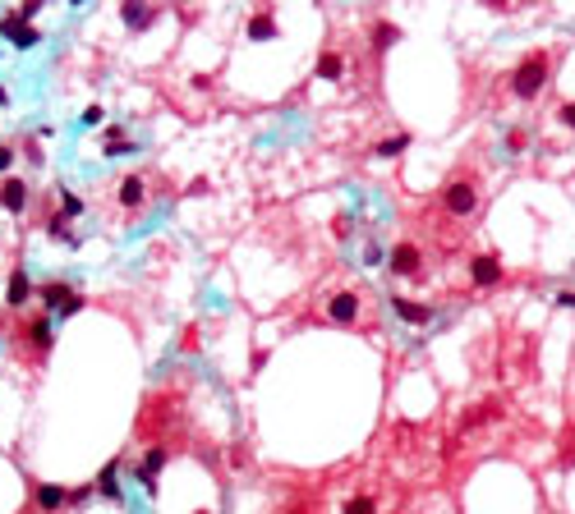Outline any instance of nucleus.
<instances>
[{
    "label": "nucleus",
    "instance_id": "nucleus-1",
    "mask_svg": "<svg viewBox=\"0 0 575 514\" xmlns=\"http://www.w3.org/2000/svg\"><path fill=\"white\" fill-rule=\"evenodd\" d=\"M548 74H553V51H548V46L525 51V55H520V65L511 69V97L534 101L543 88H548Z\"/></svg>",
    "mask_w": 575,
    "mask_h": 514
},
{
    "label": "nucleus",
    "instance_id": "nucleus-2",
    "mask_svg": "<svg viewBox=\"0 0 575 514\" xmlns=\"http://www.w3.org/2000/svg\"><path fill=\"white\" fill-rule=\"evenodd\" d=\"M442 207L451 211V216H470V211L479 207V188H474V179H451V184L442 188Z\"/></svg>",
    "mask_w": 575,
    "mask_h": 514
},
{
    "label": "nucleus",
    "instance_id": "nucleus-3",
    "mask_svg": "<svg viewBox=\"0 0 575 514\" xmlns=\"http://www.w3.org/2000/svg\"><path fill=\"white\" fill-rule=\"evenodd\" d=\"M0 33L10 37V42L19 46V51H28V46H37V42H42V33H37L33 23H23V19H19V10L0 14Z\"/></svg>",
    "mask_w": 575,
    "mask_h": 514
},
{
    "label": "nucleus",
    "instance_id": "nucleus-4",
    "mask_svg": "<svg viewBox=\"0 0 575 514\" xmlns=\"http://www.w3.org/2000/svg\"><path fill=\"white\" fill-rule=\"evenodd\" d=\"M166 460H170V450H166V446H152V450L143 455V464H138V482H143L147 496H157V473L166 469Z\"/></svg>",
    "mask_w": 575,
    "mask_h": 514
},
{
    "label": "nucleus",
    "instance_id": "nucleus-5",
    "mask_svg": "<svg viewBox=\"0 0 575 514\" xmlns=\"http://www.w3.org/2000/svg\"><path fill=\"white\" fill-rule=\"evenodd\" d=\"M470 280H474L479 289H493V285H502V262L493 257V252H479L474 262H470Z\"/></svg>",
    "mask_w": 575,
    "mask_h": 514
},
{
    "label": "nucleus",
    "instance_id": "nucleus-6",
    "mask_svg": "<svg viewBox=\"0 0 575 514\" xmlns=\"http://www.w3.org/2000/svg\"><path fill=\"white\" fill-rule=\"evenodd\" d=\"M419 262H423V252H419V243H396V248H391V271L396 275H414L419 271Z\"/></svg>",
    "mask_w": 575,
    "mask_h": 514
},
{
    "label": "nucleus",
    "instance_id": "nucleus-7",
    "mask_svg": "<svg viewBox=\"0 0 575 514\" xmlns=\"http://www.w3.org/2000/svg\"><path fill=\"white\" fill-rule=\"evenodd\" d=\"M327 317L341 322V326H345V322H354V317H359V294H350V289L332 294V298H327Z\"/></svg>",
    "mask_w": 575,
    "mask_h": 514
},
{
    "label": "nucleus",
    "instance_id": "nucleus-8",
    "mask_svg": "<svg viewBox=\"0 0 575 514\" xmlns=\"http://www.w3.org/2000/svg\"><path fill=\"white\" fill-rule=\"evenodd\" d=\"M28 298H33V280H28V271H23V266H14V271H10V285H5V303H10V308H23Z\"/></svg>",
    "mask_w": 575,
    "mask_h": 514
},
{
    "label": "nucleus",
    "instance_id": "nucleus-9",
    "mask_svg": "<svg viewBox=\"0 0 575 514\" xmlns=\"http://www.w3.org/2000/svg\"><path fill=\"white\" fill-rule=\"evenodd\" d=\"M0 207L19 216V211L28 207V184H23V179H5V184H0Z\"/></svg>",
    "mask_w": 575,
    "mask_h": 514
},
{
    "label": "nucleus",
    "instance_id": "nucleus-10",
    "mask_svg": "<svg viewBox=\"0 0 575 514\" xmlns=\"http://www.w3.org/2000/svg\"><path fill=\"white\" fill-rule=\"evenodd\" d=\"M277 37V19H272V10H254V19H249V42H272Z\"/></svg>",
    "mask_w": 575,
    "mask_h": 514
},
{
    "label": "nucleus",
    "instance_id": "nucleus-11",
    "mask_svg": "<svg viewBox=\"0 0 575 514\" xmlns=\"http://www.w3.org/2000/svg\"><path fill=\"white\" fill-rule=\"evenodd\" d=\"M37 294H42V308H46V312H60V308L74 298V289H69L65 280H51V285H42Z\"/></svg>",
    "mask_w": 575,
    "mask_h": 514
},
{
    "label": "nucleus",
    "instance_id": "nucleus-12",
    "mask_svg": "<svg viewBox=\"0 0 575 514\" xmlns=\"http://www.w3.org/2000/svg\"><path fill=\"white\" fill-rule=\"evenodd\" d=\"M51 331H56L51 326V312H42V317H33L28 326H23V335L33 340V349H51Z\"/></svg>",
    "mask_w": 575,
    "mask_h": 514
},
{
    "label": "nucleus",
    "instance_id": "nucleus-13",
    "mask_svg": "<svg viewBox=\"0 0 575 514\" xmlns=\"http://www.w3.org/2000/svg\"><path fill=\"white\" fill-rule=\"evenodd\" d=\"M318 78L341 83V78H345V55H341V51H322V55H318Z\"/></svg>",
    "mask_w": 575,
    "mask_h": 514
},
{
    "label": "nucleus",
    "instance_id": "nucleus-14",
    "mask_svg": "<svg viewBox=\"0 0 575 514\" xmlns=\"http://www.w3.org/2000/svg\"><path fill=\"white\" fill-rule=\"evenodd\" d=\"M368 37H373V51L382 55L387 46H396V42H400V28H396L391 19H377V23H373V33H368Z\"/></svg>",
    "mask_w": 575,
    "mask_h": 514
},
{
    "label": "nucleus",
    "instance_id": "nucleus-15",
    "mask_svg": "<svg viewBox=\"0 0 575 514\" xmlns=\"http://www.w3.org/2000/svg\"><path fill=\"white\" fill-rule=\"evenodd\" d=\"M143 197H147V184L138 175H129V179H120V207H143Z\"/></svg>",
    "mask_w": 575,
    "mask_h": 514
},
{
    "label": "nucleus",
    "instance_id": "nucleus-16",
    "mask_svg": "<svg viewBox=\"0 0 575 514\" xmlns=\"http://www.w3.org/2000/svg\"><path fill=\"white\" fill-rule=\"evenodd\" d=\"M391 308H396V312H400L405 322H414V326H423V322L432 317V308H423V303H409V298H396V294H391Z\"/></svg>",
    "mask_w": 575,
    "mask_h": 514
},
{
    "label": "nucleus",
    "instance_id": "nucleus-17",
    "mask_svg": "<svg viewBox=\"0 0 575 514\" xmlns=\"http://www.w3.org/2000/svg\"><path fill=\"white\" fill-rule=\"evenodd\" d=\"M341 514H377V501L368 492H350L341 501Z\"/></svg>",
    "mask_w": 575,
    "mask_h": 514
},
{
    "label": "nucleus",
    "instance_id": "nucleus-18",
    "mask_svg": "<svg viewBox=\"0 0 575 514\" xmlns=\"http://www.w3.org/2000/svg\"><path fill=\"white\" fill-rule=\"evenodd\" d=\"M120 19L129 23V28H147V23L157 19V10L152 5H120Z\"/></svg>",
    "mask_w": 575,
    "mask_h": 514
},
{
    "label": "nucleus",
    "instance_id": "nucleus-19",
    "mask_svg": "<svg viewBox=\"0 0 575 514\" xmlns=\"http://www.w3.org/2000/svg\"><path fill=\"white\" fill-rule=\"evenodd\" d=\"M65 501H69V492H65V487H56V482L37 487V505H42V510H60Z\"/></svg>",
    "mask_w": 575,
    "mask_h": 514
},
{
    "label": "nucleus",
    "instance_id": "nucleus-20",
    "mask_svg": "<svg viewBox=\"0 0 575 514\" xmlns=\"http://www.w3.org/2000/svg\"><path fill=\"white\" fill-rule=\"evenodd\" d=\"M115 473H120V460H111L106 469H101V478H97V492H101V496H111V501H120V482H115Z\"/></svg>",
    "mask_w": 575,
    "mask_h": 514
},
{
    "label": "nucleus",
    "instance_id": "nucleus-21",
    "mask_svg": "<svg viewBox=\"0 0 575 514\" xmlns=\"http://www.w3.org/2000/svg\"><path fill=\"white\" fill-rule=\"evenodd\" d=\"M405 147H409V133H396V138H382L373 152H377V156H400Z\"/></svg>",
    "mask_w": 575,
    "mask_h": 514
},
{
    "label": "nucleus",
    "instance_id": "nucleus-22",
    "mask_svg": "<svg viewBox=\"0 0 575 514\" xmlns=\"http://www.w3.org/2000/svg\"><path fill=\"white\" fill-rule=\"evenodd\" d=\"M60 207H65V220H69V216H78V211H83V197H74V193L65 188V193H60Z\"/></svg>",
    "mask_w": 575,
    "mask_h": 514
},
{
    "label": "nucleus",
    "instance_id": "nucleus-23",
    "mask_svg": "<svg viewBox=\"0 0 575 514\" xmlns=\"http://www.w3.org/2000/svg\"><path fill=\"white\" fill-rule=\"evenodd\" d=\"M557 120H562L566 129H575V101H562V110H557Z\"/></svg>",
    "mask_w": 575,
    "mask_h": 514
},
{
    "label": "nucleus",
    "instance_id": "nucleus-24",
    "mask_svg": "<svg viewBox=\"0 0 575 514\" xmlns=\"http://www.w3.org/2000/svg\"><path fill=\"white\" fill-rule=\"evenodd\" d=\"M507 147H511V152H525V129H511L507 133Z\"/></svg>",
    "mask_w": 575,
    "mask_h": 514
},
{
    "label": "nucleus",
    "instance_id": "nucleus-25",
    "mask_svg": "<svg viewBox=\"0 0 575 514\" xmlns=\"http://www.w3.org/2000/svg\"><path fill=\"white\" fill-rule=\"evenodd\" d=\"M37 10H42V5H37V0H28V5H19V19H23V23H33Z\"/></svg>",
    "mask_w": 575,
    "mask_h": 514
},
{
    "label": "nucleus",
    "instance_id": "nucleus-26",
    "mask_svg": "<svg viewBox=\"0 0 575 514\" xmlns=\"http://www.w3.org/2000/svg\"><path fill=\"white\" fill-rule=\"evenodd\" d=\"M332 230H336V239H345V234H350V216H336Z\"/></svg>",
    "mask_w": 575,
    "mask_h": 514
},
{
    "label": "nucleus",
    "instance_id": "nucleus-27",
    "mask_svg": "<svg viewBox=\"0 0 575 514\" xmlns=\"http://www.w3.org/2000/svg\"><path fill=\"white\" fill-rule=\"evenodd\" d=\"M101 115H106L101 106H88V110H83V124H101Z\"/></svg>",
    "mask_w": 575,
    "mask_h": 514
},
{
    "label": "nucleus",
    "instance_id": "nucleus-28",
    "mask_svg": "<svg viewBox=\"0 0 575 514\" xmlns=\"http://www.w3.org/2000/svg\"><path fill=\"white\" fill-rule=\"evenodd\" d=\"M14 165V147H5V142H0V170H10Z\"/></svg>",
    "mask_w": 575,
    "mask_h": 514
},
{
    "label": "nucleus",
    "instance_id": "nucleus-29",
    "mask_svg": "<svg viewBox=\"0 0 575 514\" xmlns=\"http://www.w3.org/2000/svg\"><path fill=\"white\" fill-rule=\"evenodd\" d=\"M78 308H83V298H78V294H74V298H69V303H65V308H60V317H74Z\"/></svg>",
    "mask_w": 575,
    "mask_h": 514
},
{
    "label": "nucleus",
    "instance_id": "nucleus-30",
    "mask_svg": "<svg viewBox=\"0 0 575 514\" xmlns=\"http://www.w3.org/2000/svg\"><path fill=\"white\" fill-rule=\"evenodd\" d=\"M557 303H562V308H575V289H562V294H557Z\"/></svg>",
    "mask_w": 575,
    "mask_h": 514
},
{
    "label": "nucleus",
    "instance_id": "nucleus-31",
    "mask_svg": "<svg viewBox=\"0 0 575 514\" xmlns=\"http://www.w3.org/2000/svg\"><path fill=\"white\" fill-rule=\"evenodd\" d=\"M290 514H309V510H290Z\"/></svg>",
    "mask_w": 575,
    "mask_h": 514
}]
</instances>
